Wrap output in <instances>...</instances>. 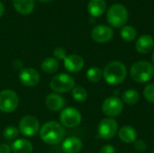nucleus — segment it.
Here are the masks:
<instances>
[{
	"label": "nucleus",
	"instance_id": "1",
	"mask_svg": "<svg viewBox=\"0 0 154 153\" xmlns=\"http://www.w3.org/2000/svg\"><path fill=\"white\" fill-rule=\"evenodd\" d=\"M65 135L64 128L57 122H47L40 130L41 140L49 145H56L63 141Z\"/></svg>",
	"mask_w": 154,
	"mask_h": 153
},
{
	"label": "nucleus",
	"instance_id": "2",
	"mask_svg": "<svg viewBox=\"0 0 154 153\" xmlns=\"http://www.w3.org/2000/svg\"><path fill=\"white\" fill-rule=\"evenodd\" d=\"M126 76V67L120 61H112L108 63L103 70V77L106 82L113 86H116L124 82Z\"/></svg>",
	"mask_w": 154,
	"mask_h": 153
},
{
	"label": "nucleus",
	"instance_id": "3",
	"mask_svg": "<svg viewBox=\"0 0 154 153\" xmlns=\"http://www.w3.org/2000/svg\"><path fill=\"white\" fill-rule=\"evenodd\" d=\"M130 75L135 82L146 83L154 77V66L149 61H137L131 67Z\"/></svg>",
	"mask_w": 154,
	"mask_h": 153
},
{
	"label": "nucleus",
	"instance_id": "4",
	"mask_svg": "<svg viewBox=\"0 0 154 153\" xmlns=\"http://www.w3.org/2000/svg\"><path fill=\"white\" fill-rule=\"evenodd\" d=\"M106 20L115 28L124 27L128 20V11L123 5L115 4L106 12Z\"/></svg>",
	"mask_w": 154,
	"mask_h": 153
},
{
	"label": "nucleus",
	"instance_id": "5",
	"mask_svg": "<svg viewBox=\"0 0 154 153\" xmlns=\"http://www.w3.org/2000/svg\"><path fill=\"white\" fill-rule=\"evenodd\" d=\"M50 87L57 94L66 93L75 87V80L69 74L60 73L51 78Z\"/></svg>",
	"mask_w": 154,
	"mask_h": 153
},
{
	"label": "nucleus",
	"instance_id": "6",
	"mask_svg": "<svg viewBox=\"0 0 154 153\" xmlns=\"http://www.w3.org/2000/svg\"><path fill=\"white\" fill-rule=\"evenodd\" d=\"M19 104V98L17 94L11 90L5 89L0 92V111L3 113L14 112Z\"/></svg>",
	"mask_w": 154,
	"mask_h": 153
},
{
	"label": "nucleus",
	"instance_id": "7",
	"mask_svg": "<svg viewBox=\"0 0 154 153\" xmlns=\"http://www.w3.org/2000/svg\"><path fill=\"white\" fill-rule=\"evenodd\" d=\"M18 130L26 137L34 136L40 131L39 120L32 115H24L19 122Z\"/></svg>",
	"mask_w": 154,
	"mask_h": 153
},
{
	"label": "nucleus",
	"instance_id": "8",
	"mask_svg": "<svg viewBox=\"0 0 154 153\" xmlns=\"http://www.w3.org/2000/svg\"><path fill=\"white\" fill-rule=\"evenodd\" d=\"M81 114L74 107H67L63 109L60 115V123L68 128H74L81 123Z\"/></svg>",
	"mask_w": 154,
	"mask_h": 153
},
{
	"label": "nucleus",
	"instance_id": "9",
	"mask_svg": "<svg viewBox=\"0 0 154 153\" xmlns=\"http://www.w3.org/2000/svg\"><path fill=\"white\" fill-rule=\"evenodd\" d=\"M118 131V124L114 118H104L98 124V136L104 140H110L116 136Z\"/></svg>",
	"mask_w": 154,
	"mask_h": 153
},
{
	"label": "nucleus",
	"instance_id": "10",
	"mask_svg": "<svg viewBox=\"0 0 154 153\" xmlns=\"http://www.w3.org/2000/svg\"><path fill=\"white\" fill-rule=\"evenodd\" d=\"M124 109V104L122 100H120L116 96H110L104 100L102 104V111L103 113L110 117H116L119 115Z\"/></svg>",
	"mask_w": 154,
	"mask_h": 153
},
{
	"label": "nucleus",
	"instance_id": "11",
	"mask_svg": "<svg viewBox=\"0 0 154 153\" xmlns=\"http://www.w3.org/2000/svg\"><path fill=\"white\" fill-rule=\"evenodd\" d=\"M92 39L98 43H106L111 41L114 37V31L110 26L99 24L93 28L91 32Z\"/></svg>",
	"mask_w": 154,
	"mask_h": 153
},
{
	"label": "nucleus",
	"instance_id": "12",
	"mask_svg": "<svg viewBox=\"0 0 154 153\" xmlns=\"http://www.w3.org/2000/svg\"><path fill=\"white\" fill-rule=\"evenodd\" d=\"M19 80L25 87H32L40 82V74L32 68H25L20 71Z\"/></svg>",
	"mask_w": 154,
	"mask_h": 153
},
{
	"label": "nucleus",
	"instance_id": "13",
	"mask_svg": "<svg viewBox=\"0 0 154 153\" xmlns=\"http://www.w3.org/2000/svg\"><path fill=\"white\" fill-rule=\"evenodd\" d=\"M64 68L69 71L72 73L79 72L85 65V61L83 58L78 54H71L65 58L63 60Z\"/></svg>",
	"mask_w": 154,
	"mask_h": 153
},
{
	"label": "nucleus",
	"instance_id": "14",
	"mask_svg": "<svg viewBox=\"0 0 154 153\" xmlns=\"http://www.w3.org/2000/svg\"><path fill=\"white\" fill-rule=\"evenodd\" d=\"M153 38L151 35H148V34L142 35L141 37L138 38V40L135 42L136 50L139 53H142V54H147V53H149L150 51H152V50L153 49Z\"/></svg>",
	"mask_w": 154,
	"mask_h": 153
},
{
	"label": "nucleus",
	"instance_id": "15",
	"mask_svg": "<svg viewBox=\"0 0 154 153\" xmlns=\"http://www.w3.org/2000/svg\"><path fill=\"white\" fill-rule=\"evenodd\" d=\"M45 104L48 109L53 112H58L63 110L65 106V100L60 95H58L57 93H51L47 96Z\"/></svg>",
	"mask_w": 154,
	"mask_h": 153
},
{
	"label": "nucleus",
	"instance_id": "16",
	"mask_svg": "<svg viewBox=\"0 0 154 153\" xmlns=\"http://www.w3.org/2000/svg\"><path fill=\"white\" fill-rule=\"evenodd\" d=\"M82 142L77 137H69L62 142L61 148L65 153H79L82 149Z\"/></svg>",
	"mask_w": 154,
	"mask_h": 153
},
{
	"label": "nucleus",
	"instance_id": "17",
	"mask_svg": "<svg viewBox=\"0 0 154 153\" xmlns=\"http://www.w3.org/2000/svg\"><path fill=\"white\" fill-rule=\"evenodd\" d=\"M137 135L136 130L130 125L123 126L118 132L119 139L125 143H134L137 139Z\"/></svg>",
	"mask_w": 154,
	"mask_h": 153
},
{
	"label": "nucleus",
	"instance_id": "18",
	"mask_svg": "<svg viewBox=\"0 0 154 153\" xmlns=\"http://www.w3.org/2000/svg\"><path fill=\"white\" fill-rule=\"evenodd\" d=\"M106 9V3L105 0H90L88 5V10L91 16L99 17Z\"/></svg>",
	"mask_w": 154,
	"mask_h": 153
},
{
	"label": "nucleus",
	"instance_id": "19",
	"mask_svg": "<svg viewBox=\"0 0 154 153\" xmlns=\"http://www.w3.org/2000/svg\"><path fill=\"white\" fill-rule=\"evenodd\" d=\"M14 153H32L33 147L32 142L26 139H16L12 144Z\"/></svg>",
	"mask_w": 154,
	"mask_h": 153
},
{
	"label": "nucleus",
	"instance_id": "20",
	"mask_svg": "<svg viewBox=\"0 0 154 153\" xmlns=\"http://www.w3.org/2000/svg\"><path fill=\"white\" fill-rule=\"evenodd\" d=\"M15 10L22 14H29L33 11L34 0H13Z\"/></svg>",
	"mask_w": 154,
	"mask_h": 153
},
{
	"label": "nucleus",
	"instance_id": "21",
	"mask_svg": "<svg viewBox=\"0 0 154 153\" xmlns=\"http://www.w3.org/2000/svg\"><path fill=\"white\" fill-rule=\"evenodd\" d=\"M41 69L43 72L47 74L55 73L59 69V62L56 59L52 57L45 58L41 63Z\"/></svg>",
	"mask_w": 154,
	"mask_h": 153
},
{
	"label": "nucleus",
	"instance_id": "22",
	"mask_svg": "<svg viewBox=\"0 0 154 153\" xmlns=\"http://www.w3.org/2000/svg\"><path fill=\"white\" fill-rule=\"evenodd\" d=\"M123 100L125 104L133 106L139 102L140 94L135 89H128L123 94Z\"/></svg>",
	"mask_w": 154,
	"mask_h": 153
},
{
	"label": "nucleus",
	"instance_id": "23",
	"mask_svg": "<svg viewBox=\"0 0 154 153\" xmlns=\"http://www.w3.org/2000/svg\"><path fill=\"white\" fill-rule=\"evenodd\" d=\"M120 35L124 41H133L134 40H135V38L137 36V32L134 27L126 25V26L122 27L121 32H120Z\"/></svg>",
	"mask_w": 154,
	"mask_h": 153
},
{
	"label": "nucleus",
	"instance_id": "24",
	"mask_svg": "<svg viewBox=\"0 0 154 153\" xmlns=\"http://www.w3.org/2000/svg\"><path fill=\"white\" fill-rule=\"evenodd\" d=\"M102 76H103V71L97 67H92V68L88 69L87 71V74H86L88 80L92 83L98 82L101 79Z\"/></svg>",
	"mask_w": 154,
	"mask_h": 153
},
{
	"label": "nucleus",
	"instance_id": "25",
	"mask_svg": "<svg viewBox=\"0 0 154 153\" xmlns=\"http://www.w3.org/2000/svg\"><path fill=\"white\" fill-rule=\"evenodd\" d=\"M72 97L75 101L82 103L88 98V92L82 87H76L72 89Z\"/></svg>",
	"mask_w": 154,
	"mask_h": 153
},
{
	"label": "nucleus",
	"instance_id": "26",
	"mask_svg": "<svg viewBox=\"0 0 154 153\" xmlns=\"http://www.w3.org/2000/svg\"><path fill=\"white\" fill-rule=\"evenodd\" d=\"M19 130L15 126H7L3 132V135L6 140H15L19 135Z\"/></svg>",
	"mask_w": 154,
	"mask_h": 153
},
{
	"label": "nucleus",
	"instance_id": "27",
	"mask_svg": "<svg viewBox=\"0 0 154 153\" xmlns=\"http://www.w3.org/2000/svg\"><path fill=\"white\" fill-rule=\"evenodd\" d=\"M143 96L148 102L154 104V83L149 84L145 87L143 90Z\"/></svg>",
	"mask_w": 154,
	"mask_h": 153
},
{
	"label": "nucleus",
	"instance_id": "28",
	"mask_svg": "<svg viewBox=\"0 0 154 153\" xmlns=\"http://www.w3.org/2000/svg\"><path fill=\"white\" fill-rule=\"evenodd\" d=\"M53 56H54V59H56L57 60H64L65 58L67 57V52L66 50L61 48V47H57L55 48L54 51H53Z\"/></svg>",
	"mask_w": 154,
	"mask_h": 153
},
{
	"label": "nucleus",
	"instance_id": "29",
	"mask_svg": "<svg viewBox=\"0 0 154 153\" xmlns=\"http://www.w3.org/2000/svg\"><path fill=\"white\" fill-rule=\"evenodd\" d=\"M134 148L139 152H143L147 149V145L144 141L143 140H137L134 142Z\"/></svg>",
	"mask_w": 154,
	"mask_h": 153
},
{
	"label": "nucleus",
	"instance_id": "30",
	"mask_svg": "<svg viewBox=\"0 0 154 153\" xmlns=\"http://www.w3.org/2000/svg\"><path fill=\"white\" fill-rule=\"evenodd\" d=\"M99 153H116V149L114 148V146L107 144V145H105L101 148Z\"/></svg>",
	"mask_w": 154,
	"mask_h": 153
},
{
	"label": "nucleus",
	"instance_id": "31",
	"mask_svg": "<svg viewBox=\"0 0 154 153\" xmlns=\"http://www.w3.org/2000/svg\"><path fill=\"white\" fill-rule=\"evenodd\" d=\"M0 153H11V149L7 144H0Z\"/></svg>",
	"mask_w": 154,
	"mask_h": 153
},
{
	"label": "nucleus",
	"instance_id": "32",
	"mask_svg": "<svg viewBox=\"0 0 154 153\" xmlns=\"http://www.w3.org/2000/svg\"><path fill=\"white\" fill-rule=\"evenodd\" d=\"M4 12H5V8H4V5L3 4L0 2V17L4 14Z\"/></svg>",
	"mask_w": 154,
	"mask_h": 153
},
{
	"label": "nucleus",
	"instance_id": "33",
	"mask_svg": "<svg viewBox=\"0 0 154 153\" xmlns=\"http://www.w3.org/2000/svg\"><path fill=\"white\" fill-rule=\"evenodd\" d=\"M39 1H41V2H50L51 0H39Z\"/></svg>",
	"mask_w": 154,
	"mask_h": 153
},
{
	"label": "nucleus",
	"instance_id": "34",
	"mask_svg": "<svg viewBox=\"0 0 154 153\" xmlns=\"http://www.w3.org/2000/svg\"><path fill=\"white\" fill-rule=\"evenodd\" d=\"M152 62H153V64H154V52H153V54H152Z\"/></svg>",
	"mask_w": 154,
	"mask_h": 153
},
{
	"label": "nucleus",
	"instance_id": "35",
	"mask_svg": "<svg viewBox=\"0 0 154 153\" xmlns=\"http://www.w3.org/2000/svg\"><path fill=\"white\" fill-rule=\"evenodd\" d=\"M152 153H154V150H153V152H152Z\"/></svg>",
	"mask_w": 154,
	"mask_h": 153
}]
</instances>
